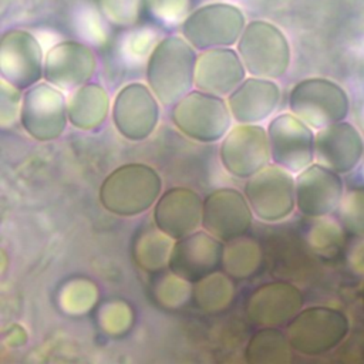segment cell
I'll use <instances>...</instances> for the list:
<instances>
[{
  "mask_svg": "<svg viewBox=\"0 0 364 364\" xmlns=\"http://www.w3.org/2000/svg\"><path fill=\"white\" fill-rule=\"evenodd\" d=\"M273 164L299 173L314 162L316 132L293 112L274 117L267 125Z\"/></svg>",
  "mask_w": 364,
  "mask_h": 364,
  "instance_id": "cell-11",
  "label": "cell"
},
{
  "mask_svg": "<svg viewBox=\"0 0 364 364\" xmlns=\"http://www.w3.org/2000/svg\"><path fill=\"white\" fill-rule=\"evenodd\" d=\"M111 101L107 90L97 82H85L67 98L68 122L84 131L95 129L104 124L109 114Z\"/></svg>",
  "mask_w": 364,
  "mask_h": 364,
  "instance_id": "cell-23",
  "label": "cell"
},
{
  "mask_svg": "<svg viewBox=\"0 0 364 364\" xmlns=\"http://www.w3.org/2000/svg\"><path fill=\"white\" fill-rule=\"evenodd\" d=\"M364 159L361 129L344 119L316 131L314 161L340 175L355 171Z\"/></svg>",
  "mask_w": 364,
  "mask_h": 364,
  "instance_id": "cell-15",
  "label": "cell"
},
{
  "mask_svg": "<svg viewBox=\"0 0 364 364\" xmlns=\"http://www.w3.org/2000/svg\"><path fill=\"white\" fill-rule=\"evenodd\" d=\"M253 210L235 188H220L203 199L202 228L222 242L243 236L252 225Z\"/></svg>",
  "mask_w": 364,
  "mask_h": 364,
  "instance_id": "cell-14",
  "label": "cell"
},
{
  "mask_svg": "<svg viewBox=\"0 0 364 364\" xmlns=\"http://www.w3.org/2000/svg\"><path fill=\"white\" fill-rule=\"evenodd\" d=\"M111 117L115 129L125 139L144 141L159 121V101L142 82H129L115 95Z\"/></svg>",
  "mask_w": 364,
  "mask_h": 364,
  "instance_id": "cell-12",
  "label": "cell"
},
{
  "mask_svg": "<svg viewBox=\"0 0 364 364\" xmlns=\"http://www.w3.org/2000/svg\"><path fill=\"white\" fill-rule=\"evenodd\" d=\"M171 119L183 135L206 144L220 141L232 128L228 101L200 90H192L172 105Z\"/></svg>",
  "mask_w": 364,
  "mask_h": 364,
  "instance_id": "cell-7",
  "label": "cell"
},
{
  "mask_svg": "<svg viewBox=\"0 0 364 364\" xmlns=\"http://www.w3.org/2000/svg\"><path fill=\"white\" fill-rule=\"evenodd\" d=\"M360 169H358V172H360V176H361V179L364 181V159H363V162L360 164V166H358Z\"/></svg>",
  "mask_w": 364,
  "mask_h": 364,
  "instance_id": "cell-40",
  "label": "cell"
},
{
  "mask_svg": "<svg viewBox=\"0 0 364 364\" xmlns=\"http://www.w3.org/2000/svg\"><path fill=\"white\" fill-rule=\"evenodd\" d=\"M97 70V55L85 43L65 40L54 44L44 58V80L63 91L90 82Z\"/></svg>",
  "mask_w": 364,
  "mask_h": 364,
  "instance_id": "cell-17",
  "label": "cell"
},
{
  "mask_svg": "<svg viewBox=\"0 0 364 364\" xmlns=\"http://www.w3.org/2000/svg\"><path fill=\"white\" fill-rule=\"evenodd\" d=\"M280 97V88L273 80L250 75L228 95V105L237 124H259L276 111Z\"/></svg>",
  "mask_w": 364,
  "mask_h": 364,
  "instance_id": "cell-22",
  "label": "cell"
},
{
  "mask_svg": "<svg viewBox=\"0 0 364 364\" xmlns=\"http://www.w3.org/2000/svg\"><path fill=\"white\" fill-rule=\"evenodd\" d=\"M173 239L159 230L155 225L148 226L136 236L134 257L138 266L146 272H158L168 266Z\"/></svg>",
  "mask_w": 364,
  "mask_h": 364,
  "instance_id": "cell-24",
  "label": "cell"
},
{
  "mask_svg": "<svg viewBox=\"0 0 364 364\" xmlns=\"http://www.w3.org/2000/svg\"><path fill=\"white\" fill-rule=\"evenodd\" d=\"M203 200L189 188L166 189L154 205V225L173 240L181 239L202 225Z\"/></svg>",
  "mask_w": 364,
  "mask_h": 364,
  "instance_id": "cell-19",
  "label": "cell"
},
{
  "mask_svg": "<svg viewBox=\"0 0 364 364\" xmlns=\"http://www.w3.org/2000/svg\"><path fill=\"white\" fill-rule=\"evenodd\" d=\"M132 323V311L122 301H109L100 310V324L105 333L117 336L129 328Z\"/></svg>",
  "mask_w": 364,
  "mask_h": 364,
  "instance_id": "cell-36",
  "label": "cell"
},
{
  "mask_svg": "<svg viewBox=\"0 0 364 364\" xmlns=\"http://www.w3.org/2000/svg\"><path fill=\"white\" fill-rule=\"evenodd\" d=\"M303 307V294L291 283H266L250 296L247 314L259 326L276 327L289 323Z\"/></svg>",
  "mask_w": 364,
  "mask_h": 364,
  "instance_id": "cell-21",
  "label": "cell"
},
{
  "mask_svg": "<svg viewBox=\"0 0 364 364\" xmlns=\"http://www.w3.org/2000/svg\"><path fill=\"white\" fill-rule=\"evenodd\" d=\"M223 243L206 230H195L172 246L168 267L179 277L195 283L213 273L222 263Z\"/></svg>",
  "mask_w": 364,
  "mask_h": 364,
  "instance_id": "cell-18",
  "label": "cell"
},
{
  "mask_svg": "<svg viewBox=\"0 0 364 364\" xmlns=\"http://www.w3.org/2000/svg\"><path fill=\"white\" fill-rule=\"evenodd\" d=\"M236 44L246 71L253 77L276 80L283 77L290 67V43L286 34L270 21L246 23Z\"/></svg>",
  "mask_w": 364,
  "mask_h": 364,
  "instance_id": "cell-3",
  "label": "cell"
},
{
  "mask_svg": "<svg viewBox=\"0 0 364 364\" xmlns=\"http://www.w3.org/2000/svg\"><path fill=\"white\" fill-rule=\"evenodd\" d=\"M219 159L228 173L239 179H249L272 159L267 129L256 124L232 127L222 138Z\"/></svg>",
  "mask_w": 364,
  "mask_h": 364,
  "instance_id": "cell-10",
  "label": "cell"
},
{
  "mask_svg": "<svg viewBox=\"0 0 364 364\" xmlns=\"http://www.w3.org/2000/svg\"><path fill=\"white\" fill-rule=\"evenodd\" d=\"M97 287L92 282L85 279H75L61 289L60 304L61 309L70 314H81L88 311L97 300Z\"/></svg>",
  "mask_w": 364,
  "mask_h": 364,
  "instance_id": "cell-31",
  "label": "cell"
},
{
  "mask_svg": "<svg viewBox=\"0 0 364 364\" xmlns=\"http://www.w3.org/2000/svg\"><path fill=\"white\" fill-rule=\"evenodd\" d=\"M289 109L314 131L347 119L350 95L338 82L324 77H309L293 85Z\"/></svg>",
  "mask_w": 364,
  "mask_h": 364,
  "instance_id": "cell-4",
  "label": "cell"
},
{
  "mask_svg": "<svg viewBox=\"0 0 364 364\" xmlns=\"http://www.w3.org/2000/svg\"><path fill=\"white\" fill-rule=\"evenodd\" d=\"M21 90L10 84L7 80H0V125L10 127L20 119L21 112Z\"/></svg>",
  "mask_w": 364,
  "mask_h": 364,
  "instance_id": "cell-37",
  "label": "cell"
},
{
  "mask_svg": "<svg viewBox=\"0 0 364 364\" xmlns=\"http://www.w3.org/2000/svg\"><path fill=\"white\" fill-rule=\"evenodd\" d=\"M198 54L181 36H166L154 47L146 60L145 78L158 101L175 105L192 91Z\"/></svg>",
  "mask_w": 364,
  "mask_h": 364,
  "instance_id": "cell-1",
  "label": "cell"
},
{
  "mask_svg": "<svg viewBox=\"0 0 364 364\" xmlns=\"http://www.w3.org/2000/svg\"><path fill=\"white\" fill-rule=\"evenodd\" d=\"M245 196L259 219L280 222L296 209L294 173L273 164L266 165L245 183Z\"/></svg>",
  "mask_w": 364,
  "mask_h": 364,
  "instance_id": "cell-8",
  "label": "cell"
},
{
  "mask_svg": "<svg viewBox=\"0 0 364 364\" xmlns=\"http://www.w3.org/2000/svg\"><path fill=\"white\" fill-rule=\"evenodd\" d=\"M145 10L159 24H182L192 11V0H144Z\"/></svg>",
  "mask_w": 364,
  "mask_h": 364,
  "instance_id": "cell-34",
  "label": "cell"
},
{
  "mask_svg": "<svg viewBox=\"0 0 364 364\" xmlns=\"http://www.w3.org/2000/svg\"><path fill=\"white\" fill-rule=\"evenodd\" d=\"M262 263V249L259 243L249 237H236L226 242L222 256V264L228 274L245 279L252 276Z\"/></svg>",
  "mask_w": 364,
  "mask_h": 364,
  "instance_id": "cell-25",
  "label": "cell"
},
{
  "mask_svg": "<svg viewBox=\"0 0 364 364\" xmlns=\"http://www.w3.org/2000/svg\"><path fill=\"white\" fill-rule=\"evenodd\" d=\"M98 7L109 24L118 27L135 26L145 9L144 0H97Z\"/></svg>",
  "mask_w": 364,
  "mask_h": 364,
  "instance_id": "cell-33",
  "label": "cell"
},
{
  "mask_svg": "<svg viewBox=\"0 0 364 364\" xmlns=\"http://www.w3.org/2000/svg\"><path fill=\"white\" fill-rule=\"evenodd\" d=\"M191 284V282L179 277L169 270V273L162 274L156 282L155 296L162 306L168 309H176L185 304L189 297H192Z\"/></svg>",
  "mask_w": 364,
  "mask_h": 364,
  "instance_id": "cell-32",
  "label": "cell"
},
{
  "mask_svg": "<svg viewBox=\"0 0 364 364\" xmlns=\"http://www.w3.org/2000/svg\"><path fill=\"white\" fill-rule=\"evenodd\" d=\"M246 27L243 11L225 1L206 3L192 10L181 26L182 37L199 51L236 44Z\"/></svg>",
  "mask_w": 364,
  "mask_h": 364,
  "instance_id": "cell-6",
  "label": "cell"
},
{
  "mask_svg": "<svg viewBox=\"0 0 364 364\" xmlns=\"http://www.w3.org/2000/svg\"><path fill=\"white\" fill-rule=\"evenodd\" d=\"M348 333L350 320L344 311L328 306H310L287 323L286 337L294 351L320 355L341 344Z\"/></svg>",
  "mask_w": 364,
  "mask_h": 364,
  "instance_id": "cell-5",
  "label": "cell"
},
{
  "mask_svg": "<svg viewBox=\"0 0 364 364\" xmlns=\"http://www.w3.org/2000/svg\"><path fill=\"white\" fill-rule=\"evenodd\" d=\"M158 31L152 27H138L124 36L121 53L127 60H148L154 47L158 43Z\"/></svg>",
  "mask_w": 364,
  "mask_h": 364,
  "instance_id": "cell-35",
  "label": "cell"
},
{
  "mask_svg": "<svg viewBox=\"0 0 364 364\" xmlns=\"http://www.w3.org/2000/svg\"><path fill=\"white\" fill-rule=\"evenodd\" d=\"M290 344L286 334L266 327L259 331L247 347V360L252 363H276L286 358Z\"/></svg>",
  "mask_w": 364,
  "mask_h": 364,
  "instance_id": "cell-29",
  "label": "cell"
},
{
  "mask_svg": "<svg viewBox=\"0 0 364 364\" xmlns=\"http://www.w3.org/2000/svg\"><path fill=\"white\" fill-rule=\"evenodd\" d=\"M357 121H358V128L361 129V132H363V135H364V107H361L360 108V111H358V114H357Z\"/></svg>",
  "mask_w": 364,
  "mask_h": 364,
  "instance_id": "cell-39",
  "label": "cell"
},
{
  "mask_svg": "<svg viewBox=\"0 0 364 364\" xmlns=\"http://www.w3.org/2000/svg\"><path fill=\"white\" fill-rule=\"evenodd\" d=\"M233 297V284L223 273L213 272L192 286V299L203 311L223 310Z\"/></svg>",
  "mask_w": 364,
  "mask_h": 364,
  "instance_id": "cell-26",
  "label": "cell"
},
{
  "mask_svg": "<svg viewBox=\"0 0 364 364\" xmlns=\"http://www.w3.org/2000/svg\"><path fill=\"white\" fill-rule=\"evenodd\" d=\"M63 90L50 82H37L24 90L20 124L33 139L53 141L61 136L68 121Z\"/></svg>",
  "mask_w": 364,
  "mask_h": 364,
  "instance_id": "cell-9",
  "label": "cell"
},
{
  "mask_svg": "<svg viewBox=\"0 0 364 364\" xmlns=\"http://www.w3.org/2000/svg\"><path fill=\"white\" fill-rule=\"evenodd\" d=\"M337 219L347 233L355 237L364 236V186H354L344 192Z\"/></svg>",
  "mask_w": 364,
  "mask_h": 364,
  "instance_id": "cell-30",
  "label": "cell"
},
{
  "mask_svg": "<svg viewBox=\"0 0 364 364\" xmlns=\"http://www.w3.org/2000/svg\"><path fill=\"white\" fill-rule=\"evenodd\" d=\"M44 54L41 44L27 30L10 28L0 38L1 78L18 90H27L44 77Z\"/></svg>",
  "mask_w": 364,
  "mask_h": 364,
  "instance_id": "cell-13",
  "label": "cell"
},
{
  "mask_svg": "<svg viewBox=\"0 0 364 364\" xmlns=\"http://www.w3.org/2000/svg\"><path fill=\"white\" fill-rule=\"evenodd\" d=\"M246 73L237 50L230 47L205 50L198 55L195 88L228 97L246 78Z\"/></svg>",
  "mask_w": 364,
  "mask_h": 364,
  "instance_id": "cell-20",
  "label": "cell"
},
{
  "mask_svg": "<svg viewBox=\"0 0 364 364\" xmlns=\"http://www.w3.org/2000/svg\"><path fill=\"white\" fill-rule=\"evenodd\" d=\"M346 189L343 175L313 162L296 173V208L309 218L337 212Z\"/></svg>",
  "mask_w": 364,
  "mask_h": 364,
  "instance_id": "cell-16",
  "label": "cell"
},
{
  "mask_svg": "<svg viewBox=\"0 0 364 364\" xmlns=\"http://www.w3.org/2000/svg\"><path fill=\"white\" fill-rule=\"evenodd\" d=\"M346 233L347 232L340 220L331 218V215H327L314 218L307 235V240L316 253L328 257L341 249Z\"/></svg>",
  "mask_w": 364,
  "mask_h": 364,
  "instance_id": "cell-28",
  "label": "cell"
},
{
  "mask_svg": "<svg viewBox=\"0 0 364 364\" xmlns=\"http://www.w3.org/2000/svg\"><path fill=\"white\" fill-rule=\"evenodd\" d=\"M71 24L77 36L90 44H105L109 36L108 20L101 13L98 4L90 1H78L71 9Z\"/></svg>",
  "mask_w": 364,
  "mask_h": 364,
  "instance_id": "cell-27",
  "label": "cell"
},
{
  "mask_svg": "<svg viewBox=\"0 0 364 364\" xmlns=\"http://www.w3.org/2000/svg\"><path fill=\"white\" fill-rule=\"evenodd\" d=\"M162 191L159 173L146 164H125L114 169L100 186L104 209L118 216H136L152 208Z\"/></svg>",
  "mask_w": 364,
  "mask_h": 364,
  "instance_id": "cell-2",
  "label": "cell"
},
{
  "mask_svg": "<svg viewBox=\"0 0 364 364\" xmlns=\"http://www.w3.org/2000/svg\"><path fill=\"white\" fill-rule=\"evenodd\" d=\"M347 264L353 273L364 276V236H357L350 245L347 250Z\"/></svg>",
  "mask_w": 364,
  "mask_h": 364,
  "instance_id": "cell-38",
  "label": "cell"
}]
</instances>
